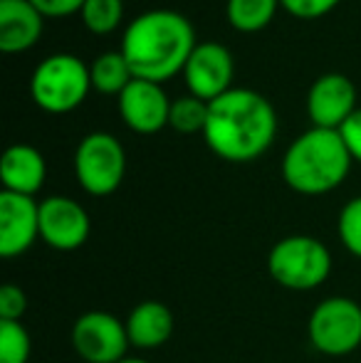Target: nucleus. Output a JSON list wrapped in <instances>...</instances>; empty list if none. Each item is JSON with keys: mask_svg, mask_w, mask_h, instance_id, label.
<instances>
[{"mask_svg": "<svg viewBox=\"0 0 361 363\" xmlns=\"http://www.w3.org/2000/svg\"><path fill=\"white\" fill-rule=\"evenodd\" d=\"M0 181H3V191L35 198V193L43 191L48 181L45 156L30 144H13L0 161Z\"/></svg>", "mask_w": 361, "mask_h": 363, "instance_id": "15", "label": "nucleus"}, {"mask_svg": "<svg viewBox=\"0 0 361 363\" xmlns=\"http://www.w3.org/2000/svg\"><path fill=\"white\" fill-rule=\"evenodd\" d=\"M119 363H151V361H144V359H131V356H126L124 361H119Z\"/></svg>", "mask_w": 361, "mask_h": 363, "instance_id": "27", "label": "nucleus"}, {"mask_svg": "<svg viewBox=\"0 0 361 363\" xmlns=\"http://www.w3.org/2000/svg\"><path fill=\"white\" fill-rule=\"evenodd\" d=\"M176 331V316L164 301L146 299L139 301L126 316L129 344L141 351L161 349Z\"/></svg>", "mask_w": 361, "mask_h": 363, "instance_id": "16", "label": "nucleus"}, {"mask_svg": "<svg viewBox=\"0 0 361 363\" xmlns=\"http://www.w3.org/2000/svg\"><path fill=\"white\" fill-rule=\"evenodd\" d=\"M91 89L89 67L72 52L45 57L30 77V96L48 114H67L87 99Z\"/></svg>", "mask_w": 361, "mask_h": 363, "instance_id": "5", "label": "nucleus"}, {"mask_svg": "<svg viewBox=\"0 0 361 363\" xmlns=\"http://www.w3.org/2000/svg\"><path fill=\"white\" fill-rule=\"evenodd\" d=\"M79 15L91 35H109L119 28L124 18V3L121 0H84Z\"/></svg>", "mask_w": 361, "mask_h": 363, "instance_id": "20", "label": "nucleus"}, {"mask_svg": "<svg viewBox=\"0 0 361 363\" xmlns=\"http://www.w3.org/2000/svg\"><path fill=\"white\" fill-rule=\"evenodd\" d=\"M339 134H342L344 144H347L354 161L361 163V109H357L352 116H349L347 124L339 129Z\"/></svg>", "mask_w": 361, "mask_h": 363, "instance_id": "26", "label": "nucleus"}, {"mask_svg": "<svg viewBox=\"0 0 361 363\" xmlns=\"http://www.w3.org/2000/svg\"><path fill=\"white\" fill-rule=\"evenodd\" d=\"M89 74H91V89L109 96H119L131 84V79H134L131 67L124 55H121V50H106V52H101L89 65Z\"/></svg>", "mask_w": 361, "mask_h": 363, "instance_id": "17", "label": "nucleus"}, {"mask_svg": "<svg viewBox=\"0 0 361 363\" xmlns=\"http://www.w3.org/2000/svg\"><path fill=\"white\" fill-rule=\"evenodd\" d=\"M337 233L344 250L361 259V196L344 203V208L339 211Z\"/></svg>", "mask_w": 361, "mask_h": 363, "instance_id": "22", "label": "nucleus"}, {"mask_svg": "<svg viewBox=\"0 0 361 363\" xmlns=\"http://www.w3.org/2000/svg\"><path fill=\"white\" fill-rule=\"evenodd\" d=\"M277 114L267 96L248 86H233L208 104L206 146L231 163H250L272 146Z\"/></svg>", "mask_w": 361, "mask_h": 363, "instance_id": "1", "label": "nucleus"}, {"mask_svg": "<svg viewBox=\"0 0 361 363\" xmlns=\"http://www.w3.org/2000/svg\"><path fill=\"white\" fill-rule=\"evenodd\" d=\"M357 109V84L342 72L317 77L307 91V116L317 129L339 131Z\"/></svg>", "mask_w": 361, "mask_h": 363, "instance_id": "11", "label": "nucleus"}, {"mask_svg": "<svg viewBox=\"0 0 361 363\" xmlns=\"http://www.w3.org/2000/svg\"><path fill=\"white\" fill-rule=\"evenodd\" d=\"M208 124V101L193 94L179 96L171 101L169 126L179 134H203Z\"/></svg>", "mask_w": 361, "mask_h": 363, "instance_id": "19", "label": "nucleus"}, {"mask_svg": "<svg viewBox=\"0 0 361 363\" xmlns=\"http://www.w3.org/2000/svg\"><path fill=\"white\" fill-rule=\"evenodd\" d=\"M33 341L23 321H0V363H28Z\"/></svg>", "mask_w": 361, "mask_h": 363, "instance_id": "21", "label": "nucleus"}, {"mask_svg": "<svg viewBox=\"0 0 361 363\" xmlns=\"http://www.w3.org/2000/svg\"><path fill=\"white\" fill-rule=\"evenodd\" d=\"M307 339L324 356H349L361 346V304L349 296H327L307 319Z\"/></svg>", "mask_w": 361, "mask_h": 363, "instance_id": "7", "label": "nucleus"}, {"mask_svg": "<svg viewBox=\"0 0 361 363\" xmlns=\"http://www.w3.org/2000/svg\"><path fill=\"white\" fill-rule=\"evenodd\" d=\"M40 238V203L20 193H0V255H25Z\"/></svg>", "mask_w": 361, "mask_h": 363, "instance_id": "13", "label": "nucleus"}, {"mask_svg": "<svg viewBox=\"0 0 361 363\" xmlns=\"http://www.w3.org/2000/svg\"><path fill=\"white\" fill-rule=\"evenodd\" d=\"M196 30L179 10L156 8L136 15L121 35V55L126 57L134 79L164 84L183 72L196 50Z\"/></svg>", "mask_w": 361, "mask_h": 363, "instance_id": "2", "label": "nucleus"}, {"mask_svg": "<svg viewBox=\"0 0 361 363\" xmlns=\"http://www.w3.org/2000/svg\"><path fill=\"white\" fill-rule=\"evenodd\" d=\"M279 0H228L226 18L240 33H260L277 15Z\"/></svg>", "mask_w": 361, "mask_h": 363, "instance_id": "18", "label": "nucleus"}, {"mask_svg": "<svg viewBox=\"0 0 361 363\" xmlns=\"http://www.w3.org/2000/svg\"><path fill=\"white\" fill-rule=\"evenodd\" d=\"M352 163L354 158L339 131L312 126L287 146L282 178L299 196H327L347 181Z\"/></svg>", "mask_w": 361, "mask_h": 363, "instance_id": "3", "label": "nucleus"}, {"mask_svg": "<svg viewBox=\"0 0 361 363\" xmlns=\"http://www.w3.org/2000/svg\"><path fill=\"white\" fill-rule=\"evenodd\" d=\"M74 176L84 193L106 198L126 176V151L109 131H91L74 148Z\"/></svg>", "mask_w": 361, "mask_h": 363, "instance_id": "6", "label": "nucleus"}, {"mask_svg": "<svg viewBox=\"0 0 361 363\" xmlns=\"http://www.w3.org/2000/svg\"><path fill=\"white\" fill-rule=\"evenodd\" d=\"M28 311V294L18 284L0 287V321H20Z\"/></svg>", "mask_w": 361, "mask_h": 363, "instance_id": "23", "label": "nucleus"}, {"mask_svg": "<svg viewBox=\"0 0 361 363\" xmlns=\"http://www.w3.org/2000/svg\"><path fill=\"white\" fill-rule=\"evenodd\" d=\"M233 72H235V62L226 45L198 43L183 67V79H186L188 94L211 104L213 99L233 89Z\"/></svg>", "mask_w": 361, "mask_h": 363, "instance_id": "10", "label": "nucleus"}, {"mask_svg": "<svg viewBox=\"0 0 361 363\" xmlns=\"http://www.w3.org/2000/svg\"><path fill=\"white\" fill-rule=\"evenodd\" d=\"M45 18L30 0H0V50L18 55L43 38Z\"/></svg>", "mask_w": 361, "mask_h": 363, "instance_id": "14", "label": "nucleus"}, {"mask_svg": "<svg viewBox=\"0 0 361 363\" xmlns=\"http://www.w3.org/2000/svg\"><path fill=\"white\" fill-rule=\"evenodd\" d=\"M70 341L82 363H119L126 359L131 346L126 321L99 309L77 316L70 331Z\"/></svg>", "mask_w": 361, "mask_h": 363, "instance_id": "8", "label": "nucleus"}, {"mask_svg": "<svg viewBox=\"0 0 361 363\" xmlns=\"http://www.w3.org/2000/svg\"><path fill=\"white\" fill-rule=\"evenodd\" d=\"M38 8V13L43 18L57 20V18H70L74 13H82L84 0H30Z\"/></svg>", "mask_w": 361, "mask_h": 363, "instance_id": "25", "label": "nucleus"}, {"mask_svg": "<svg viewBox=\"0 0 361 363\" xmlns=\"http://www.w3.org/2000/svg\"><path fill=\"white\" fill-rule=\"evenodd\" d=\"M91 220L74 198L50 196L40 201V240L57 252H74L89 240Z\"/></svg>", "mask_w": 361, "mask_h": 363, "instance_id": "9", "label": "nucleus"}, {"mask_svg": "<svg viewBox=\"0 0 361 363\" xmlns=\"http://www.w3.org/2000/svg\"><path fill=\"white\" fill-rule=\"evenodd\" d=\"M121 121L136 134H159L169 126L171 99L164 86L149 79H131L119 96Z\"/></svg>", "mask_w": 361, "mask_h": 363, "instance_id": "12", "label": "nucleus"}, {"mask_svg": "<svg viewBox=\"0 0 361 363\" xmlns=\"http://www.w3.org/2000/svg\"><path fill=\"white\" fill-rule=\"evenodd\" d=\"M267 272L277 287L289 291H312L332 274V252L312 235H287L272 245Z\"/></svg>", "mask_w": 361, "mask_h": 363, "instance_id": "4", "label": "nucleus"}, {"mask_svg": "<svg viewBox=\"0 0 361 363\" xmlns=\"http://www.w3.org/2000/svg\"><path fill=\"white\" fill-rule=\"evenodd\" d=\"M342 0H279L284 10L297 20H317L332 13Z\"/></svg>", "mask_w": 361, "mask_h": 363, "instance_id": "24", "label": "nucleus"}]
</instances>
